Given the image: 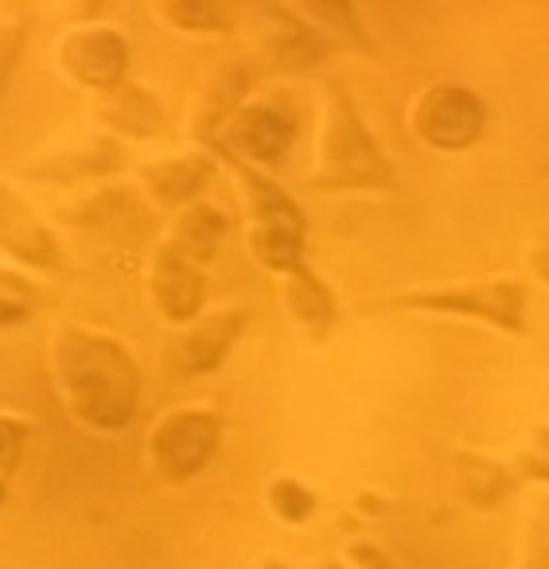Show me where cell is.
Instances as JSON below:
<instances>
[{"instance_id":"1","label":"cell","mask_w":549,"mask_h":569,"mask_svg":"<svg viewBox=\"0 0 549 569\" xmlns=\"http://www.w3.org/2000/svg\"><path fill=\"white\" fill-rule=\"evenodd\" d=\"M51 367H56V387L63 395L67 410L90 429H126L137 413V398H141V379L129 359L126 343L110 340L102 332H87V328H71L56 340L51 351Z\"/></svg>"},{"instance_id":"2","label":"cell","mask_w":549,"mask_h":569,"mask_svg":"<svg viewBox=\"0 0 549 569\" xmlns=\"http://www.w3.org/2000/svg\"><path fill=\"white\" fill-rule=\"evenodd\" d=\"M393 168L382 144L362 126L359 110L343 90H331L328 126L320 141V172L308 180L312 191H355V188H390Z\"/></svg>"},{"instance_id":"3","label":"cell","mask_w":549,"mask_h":569,"mask_svg":"<svg viewBox=\"0 0 549 569\" xmlns=\"http://www.w3.org/2000/svg\"><path fill=\"white\" fill-rule=\"evenodd\" d=\"M378 309L406 312H448V317L483 320L502 332H526V284L522 281H471V284H440V289H413L382 301Z\"/></svg>"},{"instance_id":"4","label":"cell","mask_w":549,"mask_h":569,"mask_svg":"<svg viewBox=\"0 0 549 569\" xmlns=\"http://www.w3.org/2000/svg\"><path fill=\"white\" fill-rule=\"evenodd\" d=\"M483 126H487L483 98L468 87H456V82L429 87L413 102V113H409V129L440 152L471 149L483 137Z\"/></svg>"},{"instance_id":"5","label":"cell","mask_w":549,"mask_h":569,"mask_svg":"<svg viewBox=\"0 0 549 569\" xmlns=\"http://www.w3.org/2000/svg\"><path fill=\"white\" fill-rule=\"evenodd\" d=\"M222 437V421L211 410H176L152 429V460L168 480H188L214 457Z\"/></svg>"},{"instance_id":"6","label":"cell","mask_w":549,"mask_h":569,"mask_svg":"<svg viewBox=\"0 0 549 569\" xmlns=\"http://www.w3.org/2000/svg\"><path fill=\"white\" fill-rule=\"evenodd\" d=\"M59 67L71 74L74 82L94 90H110L121 82L129 67V43L118 28L90 24L71 32L59 43Z\"/></svg>"},{"instance_id":"7","label":"cell","mask_w":549,"mask_h":569,"mask_svg":"<svg viewBox=\"0 0 549 569\" xmlns=\"http://www.w3.org/2000/svg\"><path fill=\"white\" fill-rule=\"evenodd\" d=\"M292 137H297V121L277 102L246 106L234 118V126H230V144L250 164H277L289 152Z\"/></svg>"},{"instance_id":"8","label":"cell","mask_w":549,"mask_h":569,"mask_svg":"<svg viewBox=\"0 0 549 569\" xmlns=\"http://www.w3.org/2000/svg\"><path fill=\"white\" fill-rule=\"evenodd\" d=\"M152 301L172 325H191L203 309V273L176 250H160L152 266Z\"/></svg>"},{"instance_id":"9","label":"cell","mask_w":549,"mask_h":569,"mask_svg":"<svg viewBox=\"0 0 549 569\" xmlns=\"http://www.w3.org/2000/svg\"><path fill=\"white\" fill-rule=\"evenodd\" d=\"M242 336V312H211V317H196L183 332V340L176 343V367L183 375H203L227 359V351L234 348V340Z\"/></svg>"},{"instance_id":"10","label":"cell","mask_w":549,"mask_h":569,"mask_svg":"<svg viewBox=\"0 0 549 569\" xmlns=\"http://www.w3.org/2000/svg\"><path fill=\"white\" fill-rule=\"evenodd\" d=\"M238 180L246 188V203H250V230H273V234H297L308 238V219L297 207V199L273 183L269 176L253 172V168L238 164Z\"/></svg>"},{"instance_id":"11","label":"cell","mask_w":549,"mask_h":569,"mask_svg":"<svg viewBox=\"0 0 549 569\" xmlns=\"http://www.w3.org/2000/svg\"><path fill=\"white\" fill-rule=\"evenodd\" d=\"M0 246L17 258L32 261V266H56L59 261V246L48 234V227L4 188H0Z\"/></svg>"},{"instance_id":"12","label":"cell","mask_w":549,"mask_h":569,"mask_svg":"<svg viewBox=\"0 0 549 569\" xmlns=\"http://www.w3.org/2000/svg\"><path fill=\"white\" fill-rule=\"evenodd\" d=\"M222 238H227V214L214 211L211 203H191L188 211L180 214V222H176L168 250L188 258L191 266H203V261H211L214 253H219Z\"/></svg>"},{"instance_id":"13","label":"cell","mask_w":549,"mask_h":569,"mask_svg":"<svg viewBox=\"0 0 549 569\" xmlns=\"http://www.w3.org/2000/svg\"><path fill=\"white\" fill-rule=\"evenodd\" d=\"M144 180H149L152 196H157L160 203H168V207L188 203V199L196 196L207 180H211V160L199 157V152H191V157L160 160V164H152L149 172H144Z\"/></svg>"},{"instance_id":"14","label":"cell","mask_w":549,"mask_h":569,"mask_svg":"<svg viewBox=\"0 0 549 569\" xmlns=\"http://www.w3.org/2000/svg\"><path fill=\"white\" fill-rule=\"evenodd\" d=\"M285 297H289L292 317H297L300 325L312 328V332H323V328L336 320V301H331L328 284H323L312 269H297V273H289Z\"/></svg>"},{"instance_id":"15","label":"cell","mask_w":549,"mask_h":569,"mask_svg":"<svg viewBox=\"0 0 549 569\" xmlns=\"http://www.w3.org/2000/svg\"><path fill=\"white\" fill-rule=\"evenodd\" d=\"M460 488H463V499L479 511H491L499 507L502 499L510 496L515 488V476L507 472L502 465L495 460H483V457H460Z\"/></svg>"},{"instance_id":"16","label":"cell","mask_w":549,"mask_h":569,"mask_svg":"<svg viewBox=\"0 0 549 569\" xmlns=\"http://www.w3.org/2000/svg\"><path fill=\"white\" fill-rule=\"evenodd\" d=\"M160 17L180 32H214L227 24L222 4H211V0H172V4H160Z\"/></svg>"},{"instance_id":"17","label":"cell","mask_w":549,"mask_h":569,"mask_svg":"<svg viewBox=\"0 0 549 569\" xmlns=\"http://www.w3.org/2000/svg\"><path fill=\"white\" fill-rule=\"evenodd\" d=\"M269 503H273V511L285 522H305L316 511V496L300 480H292V476H281L277 483H269Z\"/></svg>"},{"instance_id":"18","label":"cell","mask_w":549,"mask_h":569,"mask_svg":"<svg viewBox=\"0 0 549 569\" xmlns=\"http://www.w3.org/2000/svg\"><path fill=\"white\" fill-rule=\"evenodd\" d=\"M522 472L530 476V480L549 483V426L530 433V445L522 449Z\"/></svg>"},{"instance_id":"19","label":"cell","mask_w":549,"mask_h":569,"mask_svg":"<svg viewBox=\"0 0 549 569\" xmlns=\"http://www.w3.org/2000/svg\"><path fill=\"white\" fill-rule=\"evenodd\" d=\"M28 429L17 418H0V476H9L20 465V452H24Z\"/></svg>"},{"instance_id":"20","label":"cell","mask_w":549,"mask_h":569,"mask_svg":"<svg viewBox=\"0 0 549 569\" xmlns=\"http://www.w3.org/2000/svg\"><path fill=\"white\" fill-rule=\"evenodd\" d=\"M20 20H4L0 24V87H4V79H9L12 63H17V51H20Z\"/></svg>"},{"instance_id":"21","label":"cell","mask_w":549,"mask_h":569,"mask_svg":"<svg viewBox=\"0 0 549 569\" xmlns=\"http://www.w3.org/2000/svg\"><path fill=\"white\" fill-rule=\"evenodd\" d=\"M530 269L538 281L549 284V234H541L538 242L530 246Z\"/></svg>"},{"instance_id":"22","label":"cell","mask_w":549,"mask_h":569,"mask_svg":"<svg viewBox=\"0 0 549 569\" xmlns=\"http://www.w3.org/2000/svg\"><path fill=\"white\" fill-rule=\"evenodd\" d=\"M316 569H343V566H336V561H331V566H316Z\"/></svg>"},{"instance_id":"23","label":"cell","mask_w":549,"mask_h":569,"mask_svg":"<svg viewBox=\"0 0 549 569\" xmlns=\"http://www.w3.org/2000/svg\"><path fill=\"white\" fill-rule=\"evenodd\" d=\"M0 503H4V483H0Z\"/></svg>"}]
</instances>
